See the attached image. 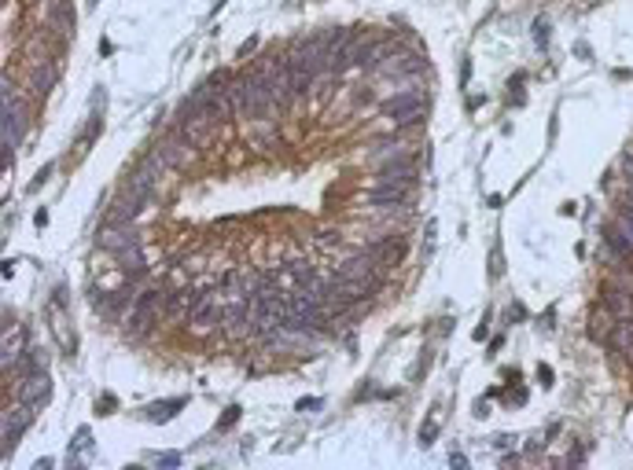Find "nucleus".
Listing matches in <instances>:
<instances>
[{"instance_id": "1", "label": "nucleus", "mask_w": 633, "mask_h": 470, "mask_svg": "<svg viewBox=\"0 0 633 470\" xmlns=\"http://www.w3.org/2000/svg\"><path fill=\"white\" fill-rule=\"evenodd\" d=\"M258 78L270 85V92H273V100H277V107H291L295 104V89H291V66H287V56H280V52H270L262 63H258Z\"/></svg>"}, {"instance_id": "2", "label": "nucleus", "mask_w": 633, "mask_h": 470, "mask_svg": "<svg viewBox=\"0 0 633 470\" xmlns=\"http://www.w3.org/2000/svg\"><path fill=\"white\" fill-rule=\"evenodd\" d=\"M424 92L417 89H402L395 100H387L383 104V118L387 121H395L398 129H409V126H420V118H424Z\"/></svg>"}, {"instance_id": "3", "label": "nucleus", "mask_w": 633, "mask_h": 470, "mask_svg": "<svg viewBox=\"0 0 633 470\" xmlns=\"http://www.w3.org/2000/svg\"><path fill=\"white\" fill-rule=\"evenodd\" d=\"M100 246L114 258V254H121V250H137V246H140V235H137L133 225H107V220H104V228H100Z\"/></svg>"}, {"instance_id": "4", "label": "nucleus", "mask_w": 633, "mask_h": 470, "mask_svg": "<svg viewBox=\"0 0 633 470\" xmlns=\"http://www.w3.org/2000/svg\"><path fill=\"white\" fill-rule=\"evenodd\" d=\"M155 155L166 162V169H188V166H191V158H196V147H191V143L177 133V136L162 140V143L155 147Z\"/></svg>"}, {"instance_id": "5", "label": "nucleus", "mask_w": 633, "mask_h": 470, "mask_svg": "<svg viewBox=\"0 0 633 470\" xmlns=\"http://www.w3.org/2000/svg\"><path fill=\"white\" fill-rule=\"evenodd\" d=\"M376 184H395V188H412L417 184V166L405 158H395V162H383L379 173H376Z\"/></svg>"}, {"instance_id": "6", "label": "nucleus", "mask_w": 633, "mask_h": 470, "mask_svg": "<svg viewBox=\"0 0 633 470\" xmlns=\"http://www.w3.org/2000/svg\"><path fill=\"white\" fill-rule=\"evenodd\" d=\"M22 140V111L12 104V81H4V155L12 158V151Z\"/></svg>"}, {"instance_id": "7", "label": "nucleus", "mask_w": 633, "mask_h": 470, "mask_svg": "<svg viewBox=\"0 0 633 470\" xmlns=\"http://www.w3.org/2000/svg\"><path fill=\"white\" fill-rule=\"evenodd\" d=\"M199 298H203V294H199L196 287H181V290H174V294H166L162 312H166V316H174V320H188L191 309L199 305Z\"/></svg>"}, {"instance_id": "8", "label": "nucleus", "mask_w": 633, "mask_h": 470, "mask_svg": "<svg viewBox=\"0 0 633 470\" xmlns=\"http://www.w3.org/2000/svg\"><path fill=\"white\" fill-rule=\"evenodd\" d=\"M379 56H383V44H379V41H369V37L350 41V66H357V70H376V66H379Z\"/></svg>"}, {"instance_id": "9", "label": "nucleus", "mask_w": 633, "mask_h": 470, "mask_svg": "<svg viewBox=\"0 0 633 470\" xmlns=\"http://www.w3.org/2000/svg\"><path fill=\"white\" fill-rule=\"evenodd\" d=\"M48 393H52V386H48V375H44V371H30V379L22 382V405L41 408V405L48 401Z\"/></svg>"}, {"instance_id": "10", "label": "nucleus", "mask_w": 633, "mask_h": 470, "mask_svg": "<svg viewBox=\"0 0 633 470\" xmlns=\"http://www.w3.org/2000/svg\"><path fill=\"white\" fill-rule=\"evenodd\" d=\"M615 324H619V320H615V312L612 309H593L590 312V338L593 342H612V335H615Z\"/></svg>"}, {"instance_id": "11", "label": "nucleus", "mask_w": 633, "mask_h": 470, "mask_svg": "<svg viewBox=\"0 0 633 470\" xmlns=\"http://www.w3.org/2000/svg\"><path fill=\"white\" fill-rule=\"evenodd\" d=\"M369 206H405L409 203V188H395V184H379L364 195Z\"/></svg>"}, {"instance_id": "12", "label": "nucleus", "mask_w": 633, "mask_h": 470, "mask_svg": "<svg viewBox=\"0 0 633 470\" xmlns=\"http://www.w3.org/2000/svg\"><path fill=\"white\" fill-rule=\"evenodd\" d=\"M604 305L615 312V320H633V294L626 287H607L604 290Z\"/></svg>"}, {"instance_id": "13", "label": "nucleus", "mask_w": 633, "mask_h": 470, "mask_svg": "<svg viewBox=\"0 0 633 470\" xmlns=\"http://www.w3.org/2000/svg\"><path fill=\"white\" fill-rule=\"evenodd\" d=\"M30 415H34V408L30 405H19V408H8V415H4V441L12 444L19 434H22V427L30 423Z\"/></svg>"}, {"instance_id": "14", "label": "nucleus", "mask_w": 633, "mask_h": 470, "mask_svg": "<svg viewBox=\"0 0 633 470\" xmlns=\"http://www.w3.org/2000/svg\"><path fill=\"white\" fill-rule=\"evenodd\" d=\"M604 246L612 250V258H615V261L633 258V243H629L622 232H615V228H604Z\"/></svg>"}, {"instance_id": "15", "label": "nucleus", "mask_w": 633, "mask_h": 470, "mask_svg": "<svg viewBox=\"0 0 633 470\" xmlns=\"http://www.w3.org/2000/svg\"><path fill=\"white\" fill-rule=\"evenodd\" d=\"M22 357V327H4V367H12V360Z\"/></svg>"}, {"instance_id": "16", "label": "nucleus", "mask_w": 633, "mask_h": 470, "mask_svg": "<svg viewBox=\"0 0 633 470\" xmlns=\"http://www.w3.org/2000/svg\"><path fill=\"white\" fill-rule=\"evenodd\" d=\"M612 228H615V232H622V235L633 243V206L619 203V210H615V220H612Z\"/></svg>"}, {"instance_id": "17", "label": "nucleus", "mask_w": 633, "mask_h": 470, "mask_svg": "<svg viewBox=\"0 0 633 470\" xmlns=\"http://www.w3.org/2000/svg\"><path fill=\"white\" fill-rule=\"evenodd\" d=\"M626 360H629V364H633V345H629V350H626Z\"/></svg>"}]
</instances>
